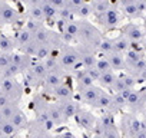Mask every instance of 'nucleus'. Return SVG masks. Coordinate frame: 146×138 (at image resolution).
Here are the masks:
<instances>
[{
  "label": "nucleus",
  "instance_id": "1",
  "mask_svg": "<svg viewBox=\"0 0 146 138\" xmlns=\"http://www.w3.org/2000/svg\"><path fill=\"white\" fill-rule=\"evenodd\" d=\"M102 39H103L102 32L93 23H90L89 20H80V32L78 39L79 45L98 50V46L102 42Z\"/></svg>",
  "mask_w": 146,
  "mask_h": 138
},
{
  "label": "nucleus",
  "instance_id": "2",
  "mask_svg": "<svg viewBox=\"0 0 146 138\" xmlns=\"http://www.w3.org/2000/svg\"><path fill=\"white\" fill-rule=\"evenodd\" d=\"M59 63L63 71H76L80 66V53L78 48L72 45H63L59 49Z\"/></svg>",
  "mask_w": 146,
  "mask_h": 138
},
{
  "label": "nucleus",
  "instance_id": "3",
  "mask_svg": "<svg viewBox=\"0 0 146 138\" xmlns=\"http://www.w3.org/2000/svg\"><path fill=\"white\" fill-rule=\"evenodd\" d=\"M0 92L5 94L12 102H17L22 99L25 86L15 78H0Z\"/></svg>",
  "mask_w": 146,
  "mask_h": 138
},
{
  "label": "nucleus",
  "instance_id": "4",
  "mask_svg": "<svg viewBox=\"0 0 146 138\" xmlns=\"http://www.w3.org/2000/svg\"><path fill=\"white\" fill-rule=\"evenodd\" d=\"M96 22H98V25L102 30H113L122 22V12H120V9L117 7L116 3H112L110 9L105 15L96 17Z\"/></svg>",
  "mask_w": 146,
  "mask_h": 138
},
{
  "label": "nucleus",
  "instance_id": "5",
  "mask_svg": "<svg viewBox=\"0 0 146 138\" xmlns=\"http://www.w3.org/2000/svg\"><path fill=\"white\" fill-rule=\"evenodd\" d=\"M47 74H49V71L46 69L44 63L42 60H36L33 63V66L25 74V81L29 86H37L43 82V79L46 78Z\"/></svg>",
  "mask_w": 146,
  "mask_h": 138
},
{
  "label": "nucleus",
  "instance_id": "6",
  "mask_svg": "<svg viewBox=\"0 0 146 138\" xmlns=\"http://www.w3.org/2000/svg\"><path fill=\"white\" fill-rule=\"evenodd\" d=\"M142 119L133 114H125L122 117V129L126 138H135L142 129Z\"/></svg>",
  "mask_w": 146,
  "mask_h": 138
},
{
  "label": "nucleus",
  "instance_id": "7",
  "mask_svg": "<svg viewBox=\"0 0 146 138\" xmlns=\"http://www.w3.org/2000/svg\"><path fill=\"white\" fill-rule=\"evenodd\" d=\"M75 119H76L78 125H79L80 128H83L85 131H88V132H93V131L96 129V125H98V118H96V115H95L93 112L85 109V108H80V109H79V112L76 114Z\"/></svg>",
  "mask_w": 146,
  "mask_h": 138
},
{
  "label": "nucleus",
  "instance_id": "8",
  "mask_svg": "<svg viewBox=\"0 0 146 138\" xmlns=\"http://www.w3.org/2000/svg\"><path fill=\"white\" fill-rule=\"evenodd\" d=\"M145 107H146V99H145V95L142 91H137V89H133L127 98V102H126V108L129 109V114H139V112H143L145 111Z\"/></svg>",
  "mask_w": 146,
  "mask_h": 138
},
{
  "label": "nucleus",
  "instance_id": "9",
  "mask_svg": "<svg viewBox=\"0 0 146 138\" xmlns=\"http://www.w3.org/2000/svg\"><path fill=\"white\" fill-rule=\"evenodd\" d=\"M122 36L126 38L129 42L142 43L145 39V30L142 26H139L136 23H126L122 26Z\"/></svg>",
  "mask_w": 146,
  "mask_h": 138
},
{
  "label": "nucleus",
  "instance_id": "10",
  "mask_svg": "<svg viewBox=\"0 0 146 138\" xmlns=\"http://www.w3.org/2000/svg\"><path fill=\"white\" fill-rule=\"evenodd\" d=\"M20 20V15L9 3L0 2V25H15Z\"/></svg>",
  "mask_w": 146,
  "mask_h": 138
},
{
  "label": "nucleus",
  "instance_id": "11",
  "mask_svg": "<svg viewBox=\"0 0 146 138\" xmlns=\"http://www.w3.org/2000/svg\"><path fill=\"white\" fill-rule=\"evenodd\" d=\"M63 82H64V75H63V72H49V74L46 75V78L43 79L42 86H43L44 92H47V94L52 95Z\"/></svg>",
  "mask_w": 146,
  "mask_h": 138
},
{
  "label": "nucleus",
  "instance_id": "12",
  "mask_svg": "<svg viewBox=\"0 0 146 138\" xmlns=\"http://www.w3.org/2000/svg\"><path fill=\"white\" fill-rule=\"evenodd\" d=\"M78 50L80 53V66L83 69H90V68H95L96 66L98 56H96V50L95 49H90L88 46L79 45L78 46Z\"/></svg>",
  "mask_w": 146,
  "mask_h": 138
},
{
  "label": "nucleus",
  "instance_id": "13",
  "mask_svg": "<svg viewBox=\"0 0 146 138\" xmlns=\"http://www.w3.org/2000/svg\"><path fill=\"white\" fill-rule=\"evenodd\" d=\"M79 32H80V20L75 19V20L69 22L60 33L64 45H70L73 40H78L79 39Z\"/></svg>",
  "mask_w": 146,
  "mask_h": 138
},
{
  "label": "nucleus",
  "instance_id": "14",
  "mask_svg": "<svg viewBox=\"0 0 146 138\" xmlns=\"http://www.w3.org/2000/svg\"><path fill=\"white\" fill-rule=\"evenodd\" d=\"M102 92H103V91H102L100 86L93 85V86L85 89L83 92H80V101H82L83 104L92 107V108H96V104H98V101H99Z\"/></svg>",
  "mask_w": 146,
  "mask_h": 138
},
{
  "label": "nucleus",
  "instance_id": "15",
  "mask_svg": "<svg viewBox=\"0 0 146 138\" xmlns=\"http://www.w3.org/2000/svg\"><path fill=\"white\" fill-rule=\"evenodd\" d=\"M73 78H75V82H76V88L80 92H83L85 89L90 88L95 85V82L92 81V78L88 75L86 69H76V71H73Z\"/></svg>",
  "mask_w": 146,
  "mask_h": 138
},
{
  "label": "nucleus",
  "instance_id": "16",
  "mask_svg": "<svg viewBox=\"0 0 146 138\" xmlns=\"http://www.w3.org/2000/svg\"><path fill=\"white\" fill-rule=\"evenodd\" d=\"M117 7L120 9L122 15H125L127 19H137V17H142L137 6H136V0H122V2H117L116 3Z\"/></svg>",
  "mask_w": 146,
  "mask_h": 138
},
{
  "label": "nucleus",
  "instance_id": "17",
  "mask_svg": "<svg viewBox=\"0 0 146 138\" xmlns=\"http://www.w3.org/2000/svg\"><path fill=\"white\" fill-rule=\"evenodd\" d=\"M46 114H47V117L52 121H54V124L57 127L67 122V118L64 117V114H63L59 102H49L47 104V108H46Z\"/></svg>",
  "mask_w": 146,
  "mask_h": 138
},
{
  "label": "nucleus",
  "instance_id": "18",
  "mask_svg": "<svg viewBox=\"0 0 146 138\" xmlns=\"http://www.w3.org/2000/svg\"><path fill=\"white\" fill-rule=\"evenodd\" d=\"M26 16L29 17V20L43 23L44 22V15H43L40 2H29V3H26Z\"/></svg>",
  "mask_w": 146,
  "mask_h": 138
},
{
  "label": "nucleus",
  "instance_id": "19",
  "mask_svg": "<svg viewBox=\"0 0 146 138\" xmlns=\"http://www.w3.org/2000/svg\"><path fill=\"white\" fill-rule=\"evenodd\" d=\"M52 95L54 96V99H56L57 102H66V101H72V99H73V95H75V92H73V88H72L69 84L63 82Z\"/></svg>",
  "mask_w": 146,
  "mask_h": 138
},
{
  "label": "nucleus",
  "instance_id": "20",
  "mask_svg": "<svg viewBox=\"0 0 146 138\" xmlns=\"http://www.w3.org/2000/svg\"><path fill=\"white\" fill-rule=\"evenodd\" d=\"M112 128H116V122H115V115L110 114V112H105L102 114L99 118H98V125H96V129H99L102 134L108 129H112Z\"/></svg>",
  "mask_w": 146,
  "mask_h": 138
},
{
  "label": "nucleus",
  "instance_id": "21",
  "mask_svg": "<svg viewBox=\"0 0 146 138\" xmlns=\"http://www.w3.org/2000/svg\"><path fill=\"white\" fill-rule=\"evenodd\" d=\"M108 60L110 63V68L113 72H122V71H126V62H125V56L123 55H119V53H112L108 56Z\"/></svg>",
  "mask_w": 146,
  "mask_h": 138
},
{
  "label": "nucleus",
  "instance_id": "22",
  "mask_svg": "<svg viewBox=\"0 0 146 138\" xmlns=\"http://www.w3.org/2000/svg\"><path fill=\"white\" fill-rule=\"evenodd\" d=\"M59 105H60V108H62V111H63V114H64V117H66L67 119L72 118V117H76V114H78L79 109L82 108V107L79 105V102H76L75 99L66 101V102H59Z\"/></svg>",
  "mask_w": 146,
  "mask_h": 138
},
{
  "label": "nucleus",
  "instance_id": "23",
  "mask_svg": "<svg viewBox=\"0 0 146 138\" xmlns=\"http://www.w3.org/2000/svg\"><path fill=\"white\" fill-rule=\"evenodd\" d=\"M40 6L44 15V20H56L59 16V10L50 3V0H40Z\"/></svg>",
  "mask_w": 146,
  "mask_h": 138
},
{
  "label": "nucleus",
  "instance_id": "24",
  "mask_svg": "<svg viewBox=\"0 0 146 138\" xmlns=\"http://www.w3.org/2000/svg\"><path fill=\"white\" fill-rule=\"evenodd\" d=\"M116 79H117V74L113 72V71H109V72H105V74L100 75L98 84H99L100 88H106V89H110V91H112V88H113Z\"/></svg>",
  "mask_w": 146,
  "mask_h": 138
},
{
  "label": "nucleus",
  "instance_id": "25",
  "mask_svg": "<svg viewBox=\"0 0 146 138\" xmlns=\"http://www.w3.org/2000/svg\"><path fill=\"white\" fill-rule=\"evenodd\" d=\"M90 5H92L95 17H99V16L105 15L112 6V3L109 2V0H93V2H90Z\"/></svg>",
  "mask_w": 146,
  "mask_h": 138
},
{
  "label": "nucleus",
  "instance_id": "26",
  "mask_svg": "<svg viewBox=\"0 0 146 138\" xmlns=\"http://www.w3.org/2000/svg\"><path fill=\"white\" fill-rule=\"evenodd\" d=\"M17 48L15 38H10L7 35H2L0 33V52L5 53H13V50Z\"/></svg>",
  "mask_w": 146,
  "mask_h": 138
},
{
  "label": "nucleus",
  "instance_id": "27",
  "mask_svg": "<svg viewBox=\"0 0 146 138\" xmlns=\"http://www.w3.org/2000/svg\"><path fill=\"white\" fill-rule=\"evenodd\" d=\"M10 122L17 128V131H22V129H26L27 127H29V121H27V117H26V114L23 112V109L20 108L15 115H13V118L10 119Z\"/></svg>",
  "mask_w": 146,
  "mask_h": 138
},
{
  "label": "nucleus",
  "instance_id": "28",
  "mask_svg": "<svg viewBox=\"0 0 146 138\" xmlns=\"http://www.w3.org/2000/svg\"><path fill=\"white\" fill-rule=\"evenodd\" d=\"M145 58V53L143 52H139V50H133V49H129L126 53H125V62H126V71L130 69L135 63H137L140 59Z\"/></svg>",
  "mask_w": 146,
  "mask_h": 138
},
{
  "label": "nucleus",
  "instance_id": "29",
  "mask_svg": "<svg viewBox=\"0 0 146 138\" xmlns=\"http://www.w3.org/2000/svg\"><path fill=\"white\" fill-rule=\"evenodd\" d=\"M15 40H16L17 48L22 49L23 46H26V45H29L30 42H33V35H32L29 30H26V29L23 27V29H20V30L16 33Z\"/></svg>",
  "mask_w": 146,
  "mask_h": 138
},
{
  "label": "nucleus",
  "instance_id": "30",
  "mask_svg": "<svg viewBox=\"0 0 146 138\" xmlns=\"http://www.w3.org/2000/svg\"><path fill=\"white\" fill-rule=\"evenodd\" d=\"M92 16H93V9H92L90 2H83L82 6L75 13V17H78L79 20H88Z\"/></svg>",
  "mask_w": 146,
  "mask_h": 138
},
{
  "label": "nucleus",
  "instance_id": "31",
  "mask_svg": "<svg viewBox=\"0 0 146 138\" xmlns=\"http://www.w3.org/2000/svg\"><path fill=\"white\" fill-rule=\"evenodd\" d=\"M113 48H115V53H119V55H123L130 49V42L123 38V36H119L116 39H113Z\"/></svg>",
  "mask_w": 146,
  "mask_h": 138
},
{
  "label": "nucleus",
  "instance_id": "32",
  "mask_svg": "<svg viewBox=\"0 0 146 138\" xmlns=\"http://www.w3.org/2000/svg\"><path fill=\"white\" fill-rule=\"evenodd\" d=\"M98 52H99L102 56H105V58H108L109 55L115 53V48H113V39L103 38V39H102V42H100V43H99V46H98Z\"/></svg>",
  "mask_w": 146,
  "mask_h": 138
},
{
  "label": "nucleus",
  "instance_id": "33",
  "mask_svg": "<svg viewBox=\"0 0 146 138\" xmlns=\"http://www.w3.org/2000/svg\"><path fill=\"white\" fill-rule=\"evenodd\" d=\"M123 108H126V99L120 95V94H113V99H112V105L110 108L106 111V112H110V114H116L119 111H122Z\"/></svg>",
  "mask_w": 146,
  "mask_h": 138
},
{
  "label": "nucleus",
  "instance_id": "34",
  "mask_svg": "<svg viewBox=\"0 0 146 138\" xmlns=\"http://www.w3.org/2000/svg\"><path fill=\"white\" fill-rule=\"evenodd\" d=\"M53 52H54V48L49 43L46 45H39V49H37V53H36V60H44L50 56H53Z\"/></svg>",
  "mask_w": 146,
  "mask_h": 138
},
{
  "label": "nucleus",
  "instance_id": "35",
  "mask_svg": "<svg viewBox=\"0 0 146 138\" xmlns=\"http://www.w3.org/2000/svg\"><path fill=\"white\" fill-rule=\"evenodd\" d=\"M112 99H113V94H109V92L103 91L100 98H99V101H98V104H96V109H103L106 112L110 108V105H112Z\"/></svg>",
  "mask_w": 146,
  "mask_h": 138
},
{
  "label": "nucleus",
  "instance_id": "36",
  "mask_svg": "<svg viewBox=\"0 0 146 138\" xmlns=\"http://www.w3.org/2000/svg\"><path fill=\"white\" fill-rule=\"evenodd\" d=\"M17 75H23V72H22V69L17 65H15V63L9 65L5 71L0 72V78H15L16 79Z\"/></svg>",
  "mask_w": 146,
  "mask_h": 138
},
{
  "label": "nucleus",
  "instance_id": "37",
  "mask_svg": "<svg viewBox=\"0 0 146 138\" xmlns=\"http://www.w3.org/2000/svg\"><path fill=\"white\" fill-rule=\"evenodd\" d=\"M0 131H2L6 137H12V135H16L19 131H17V128L10 122V121H7V119H5L3 122H2V125H0Z\"/></svg>",
  "mask_w": 146,
  "mask_h": 138
},
{
  "label": "nucleus",
  "instance_id": "38",
  "mask_svg": "<svg viewBox=\"0 0 146 138\" xmlns=\"http://www.w3.org/2000/svg\"><path fill=\"white\" fill-rule=\"evenodd\" d=\"M127 89V85H126V79H125V75H117V79L112 88V92L113 94H120L123 91Z\"/></svg>",
  "mask_w": 146,
  "mask_h": 138
},
{
  "label": "nucleus",
  "instance_id": "39",
  "mask_svg": "<svg viewBox=\"0 0 146 138\" xmlns=\"http://www.w3.org/2000/svg\"><path fill=\"white\" fill-rule=\"evenodd\" d=\"M98 71L100 72V74H105V72H109V71H112V68H110V63H109V60H108V58H105V56H102V58H98V62H96V66H95Z\"/></svg>",
  "mask_w": 146,
  "mask_h": 138
},
{
  "label": "nucleus",
  "instance_id": "40",
  "mask_svg": "<svg viewBox=\"0 0 146 138\" xmlns=\"http://www.w3.org/2000/svg\"><path fill=\"white\" fill-rule=\"evenodd\" d=\"M12 60H13V53L0 52V72L5 71L9 65H12Z\"/></svg>",
  "mask_w": 146,
  "mask_h": 138
},
{
  "label": "nucleus",
  "instance_id": "41",
  "mask_svg": "<svg viewBox=\"0 0 146 138\" xmlns=\"http://www.w3.org/2000/svg\"><path fill=\"white\" fill-rule=\"evenodd\" d=\"M44 25L43 23H39V22H33V20H27V23H26V26H25V29L26 30H29L32 35H35L39 29H42Z\"/></svg>",
  "mask_w": 146,
  "mask_h": 138
},
{
  "label": "nucleus",
  "instance_id": "42",
  "mask_svg": "<svg viewBox=\"0 0 146 138\" xmlns=\"http://www.w3.org/2000/svg\"><path fill=\"white\" fill-rule=\"evenodd\" d=\"M103 137H105V138H122V135H120V132H119L117 127H116V128H112V129L105 131V132H103Z\"/></svg>",
  "mask_w": 146,
  "mask_h": 138
},
{
  "label": "nucleus",
  "instance_id": "43",
  "mask_svg": "<svg viewBox=\"0 0 146 138\" xmlns=\"http://www.w3.org/2000/svg\"><path fill=\"white\" fill-rule=\"evenodd\" d=\"M86 72H88V75H89V76L92 78V81H93V82H98V81H99V78H100V75H102V74H100V72L98 71L96 68H90V69H86Z\"/></svg>",
  "mask_w": 146,
  "mask_h": 138
},
{
  "label": "nucleus",
  "instance_id": "44",
  "mask_svg": "<svg viewBox=\"0 0 146 138\" xmlns=\"http://www.w3.org/2000/svg\"><path fill=\"white\" fill-rule=\"evenodd\" d=\"M136 6H137L140 15L143 16L146 13V0H136Z\"/></svg>",
  "mask_w": 146,
  "mask_h": 138
},
{
  "label": "nucleus",
  "instance_id": "45",
  "mask_svg": "<svg viewBox=\"0 0 146 138\" xmlns=\"http://www.w3.org/2000/svg\"><path fill=\"white\" fill-rule=\"evenodd\" d=\"M9 104H13L5 94H2L0 92V108H3V107H6V105H9Z\"/></svg>",
  "mask_w": 146,
  "mask_h": 138
},
{
  "label": "nucleus",
  "instance_id": "46",
  "mask_svg": "<svg viewBox=\"0 0 146 138\" xmlns=\"http://www.w3.org/2000/svg\"><path fill=\"white\" fill-rule=\"evenodd\" d=\"M56 138H76V135L73 134V132L64 131V132H60L59 135H56Z\"/></svg>",
  "mask_w": 146,
  "mask_h": 138
},
{
  "label": "nucleus",
  "instance_id": "47",
  "mask_svg": "<svg viewBox=\"0 0 146 138\" xmlns=\"http://www.w3.org/2000/svg\"><path fill=\"white\" fill-rule=\"evenodd\" d=\"M92 138H105V137H103V134H102L99 129H95V131L92 132Z\"/></svg>",
  "mask_w": 146,
  "mask_h": 138
},
{
  "label": "nucleus",
  "instance_id": "48",
  "mask_svg": "<svg viewBox=\"0 0 146 138\" xmlns=\"http://www.w3.org/2000/svg\"><path fill=\"white\" fill-rule=\"evenodd\" d=\"M135 138H146V129H145V128H142V129L139 131V134H137Z\"/></svg>",
  "mask_w": 146,
  "mask_h": 138
},
{
  "label": "nucleus",
  "instance_id": "49",
  "mask_svg": "<svg viewBox=\"0 0 146 138\" xmlns=\"http://www.w3.org/2000/svg\"><path fill=\"white\" fill-rule=\"evenodd\" d=\"M142 127H143V128L146 129V117H145V118L142 119Z\"/></svg>",
  "mask_w": 146,
  "mask_h": 138
},
{
  "label": "nucleus",
  "instance_id": "50",
  "mask_svg": "<svg viewBox=\"0 0 146 138\" xmlns=\"http://www.w3.org/2000/svg\"><path fill=\"white\" fill-rule=\"evenodd\" d=\"M5 121V118H3V115H2V112H0V125H2V122Z\"/></svg>",
  "mask_w": 146,
  "mask_h": 138
},
{
  "label": "nucleus",
  "instance_id": "51",
  "mask_svg": "<svg viewBox=\"0 0 146 138\" xmlns=\"http://www.w3.org/2000/svg\"><path fill=\"white\" fill-rule=\"evenodd\" d=\"M0 138H7V137H6V135L2 132V131H0Z\"/></svg>",
  "mask_w": 146,
  "mask_h": 138
},
{
  "label": "nucleus",
  "instance_id": "52",
  "mask_svg": "<svg viewBox=\"0 0 146 138\" xmlns=\"http://www.w3.org/2000/svg\"><path fill=\"white\" fill-rule=\"evenodd\" d=\"M142 92H143V95H145V99H146V88H145V89H142Z\"/></svg>",
  "mask_w": 146,
  "mask_h": 138
},
{
  "label": "nucleus",
  "instance_id": "53",
  "mask_svg": "<svg viewBox=\"0 0 146 138\" xmlns=\"http://www.w3.org/2000/svg\"><path fill=\"white\" fill-rule=\"evenodd\" d=\"M27 138H36V137H33V135H29V137H27Z\"/></svg>",
  "mask_w": 146,
  "mask_h": 138
},
{
  "label": "nucleus",
  "instance_id": "54",
  "mask_svg": "<svg viewBox=\"0 0 146 138\" xmlns=\"http://www.w3.org/2000/svg\"><path fill=\"white\" fill-rule=\"evenodd\" d=\"M143 112H145V117H146V107H145V111Z\"/></svg>",
  "mask_w": 146,
  "mask_h": 138
},
{
  "label": "nucleus",
  "instance_id": "55",
  "mask_svg": "<svg viewBox=\"0 0 146 138\" xmlns=\"http://www.w3.org/2000/svg\"><path fill=\"white\" fill-rule=\"evenodd\" d=\"M145 22H146V19H145ZM145 26H146V23H145Z\"/></svg>",
  "mask_w": 146,
  "mask_h": 138
}]
</instances>
